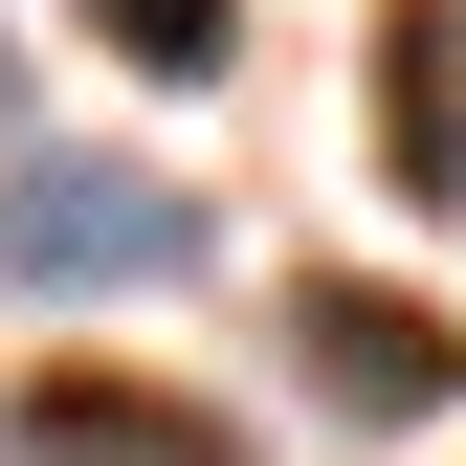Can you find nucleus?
Wrapping results in <instances>:
<instances>
[{"label": "nucleus", "instance_id": "1", "mask_svg": "<svg viewBox=\"0 0 466 466\" xmlns=\"http://www.w3.org/2000/svg\"><path fill=\"white\" fill-rule=\"evenodd\" d=\"M200 267V200L134 178V156H0V289L67 311V289H178Z\"/></svg>", "mask_w": 466, "mask_h": 466}, {"label": "nucleus", "instance_id": "2", "mask_svg": "<svg viewBox=\"0 0 466 466\" xmlns=\"http://www.w3.org/2000/svg\"><path fill=\"white\" fill-rule=\"evenodd\" d=\"M289 356H311L333 422H444V400H466V333L400 311V289H311V311H289Z\"/></svg>", "mask_w": 466, "mask_h": 466}, {"label": "nucleus", "instance_id": "3", "mask_svg": "<svg viewBox=\"0 0 466 466\" xmlns=\"http://www.w3.org/2000/svg\"><path fill=\"white\" fill-rule=\"evenodd\" d=\"M23 466H222L200 400H134V378H45L23 400Z\"/></svg>", "mask_w": 466, "mask_h": 466}, {"label": "nucleus", "instance_id": "4", "mask_svg": "<svg viewBox=\"0 0 466 466\" xmlns=\"http://www.w3.org/2000/svg\"><path fill=\"white\" fill-rule=\"evenodd\" d=\"M378 111H400V200H466V23H444V0H400Z\"/></svg>", "mask_w": 466, "mask_h": 466}, {"label": "nucleus", "instance_id": "5", "mask_svg": "<svg viewBox=\"0 0 466 466\" xmlns=\"http://www.w3.org/2000/svg\"><path fill=\"white\" fill-rule=\"evenodd\" d=\"M89 23H111V45H134V67H178V89L222 67V45H245V23H222V0H89Z\"/></svg>", "mask_w": 466, "mask_h": 466}]
</instances>
